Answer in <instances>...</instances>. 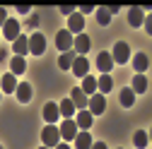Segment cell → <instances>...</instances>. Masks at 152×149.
<instances>
[{"label": "cell", "instance_id": "cell-28", "mask_svg": "<svg viewBox=\"0 0 152 149\" xmlns=\"http://www.w3.org/2000/svg\"><path fill=\"white\" fill-rule=\"evenodd\" d=\"M133 144H135L138 149H145V147L150 144V137H147V132H142V130H138V132L133 135Z\"/></svg>", "mask_w": 152, "mask_h": 149}, {"label": "cell", "instance_id": "cell-37", "mask_svg": "<svg viewBox=\"0 0 152 149\" xmlns=\"http://www.w3.org/2000/svg\"><path fill=\"white\" fill-rule=\"evenodd\" d=\"M39 149H48V147H39Z\"/></svg>", "mask_w": 152, "mask_h": 149}, {"label": "cell", "instance_id": "cell-36", "mask_svg": "<svg viewBox=\"0 0 152 149\" xmlns=\"http://www.w3.org/2000/svg\"><path fill=\"white\" fill-rule=\"evenodd\" d=\"M53 149H70V147H68V144H56Z\"/></svg>", "mask_w": 152, "mask_h": 149}, {"label": "cell", "instance_id": "cell-19", "mask_svg": "<svg viewBox=\"0 0 152 149\" xmlns=\"http://www.w3.org/2000/svg\"><path fill=\"white\" fill-rule=\"evenodd\" d=\"M10 70H12V74H15V77H17V74H24L27 63H24V58H22V55H15V58L10 60Z\"/></svg>", "mask_w": 152, "mask_h": 149}, {"label": "cell", "instance_id": "cell-21", "mask_svg": "<svg viewBox=\"0 0 152 149\" xmlns=\"http://www.w3.org/2000/svg\"><path fill=\"white\" fill-rule=\"evenodd\" d=\"M128 22H130V27H140V24L145 22L142 10H140V7H130V10H128Z\"/></svg>", "mask_w": 152, "mask_h": 149}, {"label": "cell", "instance_id": "cell-27", "mask_svg": "<svg viewBox=\"0 0 152 149\" xmlns=\"http://www.w3.org/2000/svg\"><path fill=\"white\" fill-rule=\"evenodd\" d=\"M97 89L102 91V94H109V91L113 89V82H111V77H109V74H102V77H99V82H97Z\"/></svg>", "mask_w": 152, "mask_h": 149}, {"label": "cell", "instance_id": "cell-16", "mask_svg": "<svg viewBox=\"0 0 152 149\" xmlns=\"http://www.w3.org/2000/svg\"><path fill=\"white\" fill-rule=\"evenodd\" d=\"M12 51L17 53V55H24L27 51H29V36H17V39L12 41Z\"/></svg>", "mask_w": 152, "mask_h": 149}, {"label": "cell", "instance_id": "cell-3", "mask_svg": "<svg viewBox=\"0 0 152 149\" xmlns=\"http://www.w3.org/2000/svg\"><path fill=\"white\" fill-rule=\"evenodd\" d=\"M104 108H106V99H104V94H92V96H89V101H87V111H89L92 116L104 113Z\"/></svg>", "mask_w": 152, "mask_h": 149}, {"label": "cell", "instance_id": "cell-11", "mask_svg": "<svg viewBox=\"0 0 152 149\" xmlns=\"http://www.w3.org/2000/svg\"><path fill=\"white\" fill-rule=\"evenodd\" d=\"M3 36L10 39V41H15L17 36H20V22H17V20H7L3 24Z\"/></svg>", "mask_w": 152, "mask_h": 149}, {"label": "cell", "instance_id": "cell-31", "mask_svg": "<svg viewBox=\"0 0 152 149\" xmlns=\"http://www.w3.org/2000/svg\"><path fill=\"white\" fill-rule=\"evenodd\" d=\"M29 5H17V12H20V14H29Z\"/></svg>", "mask_w": 152, "mask_h": 149}, {"label": "cell", "instance_id": "cell-8", "mask_svg": "<svg viewBox=\"0 0 152 149\" xmlns=\"http://www.w3.org/2000/svg\"><path fill=\"white\" fill-rule=\"evenodd\" d=\"M72 51H75V55H85V53L89 51V36L77 34V36L72 39Z\"/></svg>", "mask_w": 152, "mask_h": 149}, {"label": "cell", "instance_id": "cell-15", "mask_svg": "<svg viewBox=\"0 0 152 149\" xmlns=\"http://www.w3.org/2000/svg\"><path fill=\"white\" fill-rule=\"evenodd\" d=\"M130 91H133V94H145V91H147V77H145V74H135V77H133Z\"/></svg>", "mask_w": 152, "mask_h": 149}, {"label": "cell", "instance_id": "cell-9", "mask_svg": "<svg viewBox=\"0 0 152 149\" xmlns=\"http://www.w3.org/2000/svg\"><path fill=\"white\" fill-rule=\"evenodd\" d=\"M82 29H85V17H82L80 12L70 14V20H68V31H70V34H82Z\"/></svg>", "mask_w": 152, "mask_h": 149}, {"label": "cell", "instance_id": "cell-12", "mask_svg": "<svg viewBox=\"0 0 152 149\" xmlns=\"http://www.w3.org/2000/svg\"><path fill=\"white\" fill-rule=\"evenodd\" d=\"M15 96H17V101H20V103H29V101H31V84H27V82L17 84Z\"/></svg>", "mask_w": 152, "mask_h": 149}, {"label": "cell", "instance_id": "cell-38", "mask_svg": "<svg viewBox=\"0 0 152 149\" xmlns=\"http://www.w3.org/2000/svg\"><path fill=\"white\" fill-rule=\"evenodd\" d=\"M0 99H3V91H0Z\"/></svg>", "mask_w": 152, "mask_h": 149}, {"label": "cell", "instance_id": "cell-7", "mask_svg": "<svg viewBox=\"0 0 152 149\" xmlns=\"http://www.w3.org/2000/svg\"><path fill=\"white\" fill-rule=\"evenodd\" d=\"M70 101H72V106L77 108V111H85V108H87L89 96H87V94H82V89H80V87H75V89L70 91Z\"/></svg>", "mask_w": 152, "mask_h": 149}, {"label": "cell", "instance_id": "cell-20", "mask_svg": "<svg viewBox=\"0 0 152 149\" xmlns=\"http://www.w3.org/2000/svg\"><path fill=\"white\" fill-rule=\"evenodd\" d=\"M75 51H65V53H61V58H58V65H61V70H70L72 67V63H75Z\"/></svg>", "mask_w": 152, "mask_h": 149}, {"label": "cell", "instance_id": "cell-35", "mask_svg": "<svg viewBox=\"0 0 152 149\" xmlns=\"http://www.w3.org/2000/svg\"><path fill=\"white\" fill-rule=\"evenodd\" d=\"M106 10H109V14H116V12H118V5H109Z\"/></svg>", "mask_w": 152, "mask_h": 149}, {"label": "cell", "instance_id": "cell-22", "mask_svg": "<svg viewBox=\"0 0 152 149\" xmlns=\"http://www.w3.org/2000/svg\"><path fill=\"white\" fill-rule=\"evenodd\" d=\"M0 80H3V91H5V94H12V91L17 89V77H15L12 72L10 74H3Z\"/></svg>", "mask_w": 152, "mask_h": 149}, {"label": "cell", "instance_id": "cell-29", "mask_svg": "<svg viewBox=\"0 0 152 149\" xmlns=\"http://www.w3.org/2000/svg\"><path fill=\"white\" fill-rule=\"evenodd\" d=\"M97 22H99L102 27H106V24L111 22V14H109L106 7H99V10H97Z\"/></svg>", "mask_w": 152, "mask_h": 149}, {"label": "cell", "instance_id": "cell-23", "mask_svg": "<svg viewBox=\"0 0 152 149\" xmlns=\"http://www.w3.org/2000/svg\"><path fill=\"white\" fill-rule=\"evenodd\" d=\"M82 94H97V80L85 74L82 77Z\"/></svg>", "mask_w": 152, "mask_h": 149}, {"label": "cell", "instance_id": "cell-18", "mask_svg": "<svg viewBox=\"0 0 152 149\" xmlns=\"http://www.w3.org/2000/svg\"><path fill=\"white\" fill-rule=\"evenodd\" d=\"M92 118L94 116L85 108V111H77V120H75V123H77V127H82V130H89L92 127Z\"/></svg>", "mask_w": 152, "mask_h": 149}, {"label": "cell", "instance_id": "cell-34", "mask_svg": "<svg viewBox=\"0 0 152 149\" xmlns=\"http://www.w3.org/2000/svg\"><path fill=\"white\" fill-rule=\"evenodd\" d=\"M89 149H106V144H104V142H94Z\"/></svg>", "mask_w": 152, "mask_h": 149}, {"label": "cell", "instance_id": "cell-4", "mask_svg": "<svg viewBox=\"0 0 152 149\" xmlns=\"http://www.w3.org/2000/svg\"><path fill=\"white\" fill-rule=\"evenodd\" d=\"M46 51V39L39 34V31H34L31 36H29V53L31 55H41Z\"/></svg>", "mask_w": 152, "mask_h": 149}, {"label": "cell", "instance_id": "cell-13", "mask_svg": "<svg viewBox=\"0 0 152 149\" xmlns=\"http://www.w3.org/2000/svg\"><path fill=\"white\" fill-rule=\"evenodd\" d=\"M97 67H99V72H104V74H109V72H111V67H113L111 53H106V51H102V53H99V58H97Z\"/></svg>", "mask_w": 152, "mask_h": 149}, {"label": "cell", "instance_id": "cell-5", "mask_svg": "<svg viewBox=\"0 0 152 149\" xmlns=\"http://www.w3.org/2000/svg\"><path fill=\"white\" fill-rule=\"evenodd\" d=\"M72 39H75V36H72L68 29H61L58 36H56V46H58V51H61V53L72 51Z\"/></svg>", "mask_w": 152, "mask_h": 149}, {"label": "cell", "instance_id": "cell-39", "mask_svg": "<svg viewBox=\"0 0 152 149\" xmlns=\"http://www.w3.org/2000/svg\"><path fill=\"white\" fill-rule=\"evenodd\" d=\"M0 149H3V144H0Z\"/></svg>", "mask_w": 152, "mask_h": 149}, {"label": "cell", "instance_id": "cell-2", "mask_svg": "<svg viewBox=\"0 0 152 149\" xmlns=\"http://www.w3.org/2000/svg\"><path fill=\"white\" fill-rule=\"evenodd\" d=\"M111 60L118 63V65L130 60V48H128L126 41H116V46H113V51H111Z\"/></svg>", "mask_w": 152, "mask_h": 149}, {"label": "cell", "instance_id": "cell-17", "mask_svg": "<svg viewBox=\"0 0 152 149\" xmlns=\"http://www.w3.org/2000/svg\"><path fill=\"white\" fill-rule=\"evenodd\" d=\"M133 67H135V72H138V74L147 72V67H150V58H147L145 53H138L135 58H133Z\"/></svg>", "mask_w": 152, "mask_h": 149}, {"label": "cell", "instance_id": "cell-1", "mask_svg": "<svg viewBox=\"0 0 152 149\" xmlns=\"http://www.w3.org/2000/svg\"><path fill=\"white\" fill-rule=\"evenodd\" d=\"M41 142H44V147L53 149L56 144H61V130L56 127V125H46L41 130Z\"/></svg>", "mask_w": 152, "mask_h": 149}, {"label": "cell", "instance_id": "cell-33", "mask_svg": "<svg viewBox=\"0 0 152 149\" xmlns=\"http://www.w3.org/2000/svg\"><path fill=\"white\" fill-rule=\"evenodd\" d=\"M87 12H94V7L92 5H82L80 7V14H87Z\"/></svg>", "mask_w": 152, "mask_h": 149}, {"label": "cell", "instance_id": "cell-14", "mask_svg": "<svg viewBox=\"0 0 152 149\" xmlns=\"http://www.w3.org/2000/svg\"><path fill=\"white\" fill-rule=\"evenodd\" d=\"M70 70H72L75 74H77V77H85V74H87V70H89V63H87V58H85V55H77Z\"/></svg>", "mask_w": 152, "mask_h": 149}, {"label": "cell", "instance_id": "cell-30", "mask_svg": "<svg viewBox=\"0 0 152 149\" xmlns=\"http://www.w3.org/2000/svg\"><path fill=\"white\" fill-rule=\"evenodd\" d=\"M61 12H63V14H75V7H72V5H63Z\"/></svg>", "mask_w": 152, "mask_h": 149}, {"label": "cell", "instance_id": "cell-32", "mask_svg": "<svg viewBox=\"0 0 152 149\" xmlns=\"http://www.w3.org/2000/svg\"><path fill=\"white\" fill-rule=\"evenodd\" d=\"M5 22H7V12H5V10H3V7H0V27H3V24H5Z\"/></svg>", "mask_w": 152, "mask_h": 149}, {"label": "cell", "instance_id": "cell-10", "mask_svg": "<svg viewBox=\"0 0 152 149\" xmlns=\"http://www.w3.org/2000/svg\"><path fill=\"white\" fill-rule=\"evenodd\" d=\"M61 118V111H58V103H53V101H48L46 106H44V120L48 123V125H53L56 120Z\"/></svg>", "mask_w": 152, "mask_h": 149}, {"label": "cell", "instance_id": "cell-6", "mask_svg": "<svg viewBox=\"0 0 152 149\" xmlns=\"http://www.w3.org/2000/svg\"><path fill=\"white\" fill-rule=\"evenodd\" d=\"M58 130H61V137H63V140H75V135H77L80 127H77V123H75L72 118H65Z\"/></svg>", "mask_w": 152, "mask_h": 149}, {"label": "cell", "instance_id": "cell-26", "mask_svg": "<svg viewBox=\"0 0 152 149\" xmlns=\"http://www.w3.org/2000/svg\"><path fill=\"white\" fill-rule=\"evenodd\" d=\"M133 103H135V94L130 91V87H126V89H121V106H126V108H130Z\"/></svg>", "mask_w": 152, "mask_h": 149}, {"label": "cell", "instance_id": "cell-24", "mask_svg": "<svg viewBox=\"0 0 152 149\" xmlns=\"http://www.w3.org/2000/svg\"><path fill=\"white\" fill-rule=\"evenodd\" d=\"M58 111H61V116H65V118H72L75 113H77V108L72 106V101H70V99H65V101H61V106H58Z\"/></svg>", "mask_w": 152, "mask_h": 149}, {"label": "cell", "instance_id": "cell-25", "mask_svg": "<svg viewBox=\"0 0 152 149\" xmlns=\"http://www.w3.org/2000/svg\"><path fill=\"white\" fill-rule=\"evenodd\" d=\"M75 147H77V149H89V147H92V137H89V132L75 135Z\"/></svg>", "mask_w": 152, "mask_h": 149}]
</instances>
